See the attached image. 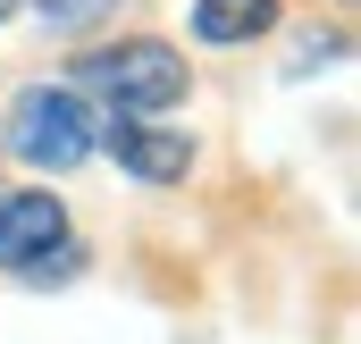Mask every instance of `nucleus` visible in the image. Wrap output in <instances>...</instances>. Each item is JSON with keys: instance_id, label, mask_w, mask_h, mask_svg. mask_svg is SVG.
I'll list each match as a JSON object with an SVG mask.
<instances>
[{"instance_id": "nucleus-2", "label": "nucleus", "mask_w": 361, "mask_h": 344, "mask_svg": "<svg viewBox=\"0 0 361 344\" xmlns=\"http://www.w3.org/2000/svg\"><path fill=\"white\" fill-rule=\"evenodd\" d=\"M76 85L109 92L126 118H143V109H177L185 101V59L169 42H109V51L76 59Z\"/></svg>"}, {"instance_id": "nucleus-7", "label": "nucleus", "mask_w": 361, "mask_h": 344, "mask_svg": "<svg viewBox=\"0 0 361 344\" xmlns=\"http://www.w3.org/2000/svg\"><path fill=\"white\" fill-rule=\"evenodd\" d=\"M8 8H17V0H0V17H8Z\"/></svg>"}, {"instance_id": "nucleus-1", "label": "nucleus", "mask_w": 361, "mask_h": 344, "mask_svg": "<svg viewBox=\"0 0 361 344\" xmlns=\"http://www.w3.org/2000/svg\"><path fill=\"white\" fill-rule=\"evenodd\" d=\"M8 143H17L25 168H76L92 143H101V118L68 85H25L17 109H8Z\"/></svg>"}, {"instance_id": "nucleus-4", "label": "nucleus", "mask_w": 361, "mask_h": 344, "mask_svg": "<svg viewBox=\"0 0 361 344\" xmlns=\"http://www.w3.org/2000/svg\"><path fill=\"white\" fill-rule=\"evenodd\" d=\"M59 244H68V210L51 193H8L0 202V269H34Z\"/></svg>"}, {"instance_id": "nucleus-3", "label": "nucleus", "mask_w": 361, "mask_h": 344, "mask_svg": "<svg viewBox=\"0 0 361 344\" xmlns=\"http://www.w3.org/2000/svg\"><path fill=\"white\" fill-rule=\"evenodd\" d=\"M101 143L118 152V168L135 176V185H177V176L193 168V143L169 135V126H143V118H109Z\"/></svg>"}, {"instance_id": "nucleus-5", "label": "nucleus", "mask_w": 361, "mask_h": 344, "mask_svg": "<svg viewBox=\"0 0 361 344\" xmlns=\"http://www.w3.org/2000/svg\"><path fill=\"white\" fill-rule=\"evenodd\" d=\"M277 25V0H193V34L202 42H252Z\"/></svg>"}, {"instance_id": "nucleus-6", "label": "nucleus", "mask_w": 361, "mask_h": 344, "mask_svg": "<svg viewBox=\"0 0 361 344\" xmlns=\"http://www.w3.org/2000/svg\"><path fill=\"white\" fill-rule=\"evenodd\" d=\"M34 8H42L51 25H92V17H109L118 0H34Z\"/></svg>"}]
</instances>
